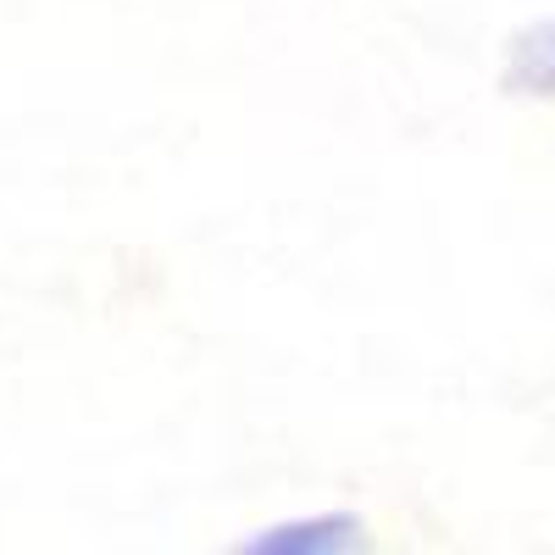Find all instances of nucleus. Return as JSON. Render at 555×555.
I'll return each mask as SVG.
<instances>
[{"mask_svg": "<svg viewBox=\"0 0 555 555\" xmlns=\"http://www.w3.org/2000/svg\"><path fill=\"white\" fill-rule=\"evenodd\" d=\"M361 517L350 512H322V517H295L261 528L256 539H245L250 555H334V550H356L361 544Z\"/></svg>", "mask_w": 555, "mask_h": 555, "instance_id": "nucleus-1", "label": "nucleus"}, {"mask_svg": "<svg viewBox=\"0 0 555 555\" xmlns=\"http://www.w3.org/2000/svg\"><path fill=\"white\" fill-rule=\"evenodd\" d=\"M500 89L517 101H555V17H539L505 44Z\"/></svg>", "mask_w": 555, "mask_h": 555, "instance_id": "nucleus-2", "label": "nucleus"}]
</instances>
